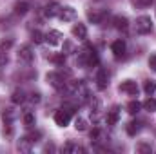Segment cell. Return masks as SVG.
Here are the masks:
<instances>
[{"mask_svg":"<svg viewBox=\"0 0 156 154\" xmlns=\"http://www.w3.org/2000/svg\"><path fill=\"white\" fill-rule=\"evenodd\" d=\"M78 65L80 67H94V65H98V54H96V51L93 49V47H85V49H82L80 53H78Z\"/></svg>","mask_w":156,"mask_h":154,"instance_id":"1","label":"cell"},{"mask_svg":"<svg viewBox=\"0 0 156 154\" xmlns=\"http://www.w3.org/2000/svg\"><path fill=\"white\" fill-rule=\"evenodd\" d=\"M47 83H51L56 91H67V82H66V78L64 75L60 73V71H53V73H47Z\"/></svg>","mask_w":156,"mask_h":154,"instance_id":"2","label":"cell"},{"mask_svg":"<svg viewBox=\"0 0 156 154\" xmlns=\"http://www.w3.org/2000/svg\"><path fill=\"white\" fill-rule=\"evenodd\" d=\"M136 33L138 35H147V33H151L153 31V20H151V16H138L136 18Z\"/></svg>","mask_w":156,"mask_h":154,"instance_id":"3","label":"cell"},{"mask_svg":"<svg viewBox=\"0 0 156 154\" xmlns=\"http://www.w3.org/2000/svg\"><path fill=\"white\" fill-rule=\"evenodd\" d=\"M71 116H73V111L69 107H62V109H58L55 113V123L60 125V127H66V125H69Z\"/></svg>","mask_w":156,"mask_h":154,"instance_id":"4","label":"cell"},{"mask_svg":"<svg viewBox=\"0 0 156 154\" xmlns=\"http://www.w3.org/2000/svg\"><path fill=\"white\" fill-rule=\"evenodd\" d=\"M120 91L125 93V94H129V96H138V93H140L138 83H136L134 80H125V82H122V83H120Z\"/></svg>","mask_w":156,"mask_h":154,"instance_id":"5","label":"cell"},{"mask_svg":"<svg viewBox=\"0 0 156 154\" xmlns=\"http://www.w3.org/2000/svg\"><path fill=\"white\" fill-rule=\"evenodd\" d=\"M105 16H107V11H104V9H89L87 11V20L91 24H102L105 20Z\"/></svg>","mask_w":156,"mask_h":154,"instance_id":"6","label":"cell"},{"mask_svg":"<svg viewBox=\"0 0 156 154\" xmlns=\"http://www.w3.org/2000/svg\"><path fill=\"white\" fill-rule=\"evenodd\" d=\"M18 62H22V64H31L33 62V58H35V53H33V49L29 47V45H22L20 49H18Z\"/></svg>","mask_w":156,"mask_h":154,"instance_id":"7","label":"cell"},{"mask_svg":"<svg viewBox=\"0 0 156 154\" xmlns=\"http://www.w3.org/2000/svg\"><path fill=\"white\" fill-rule=\"evenodd\" d=\"M58 18L62 22H71L76 18V9L71 7V5H66V7H60V13H58Z\"/></svg>","mask_w":156,"mask_h":154,"instance_id":"8","label":"cell"},{"mask_svg":"<svg viewBox=\"0 0 156 154\" xmlns=\"http://www.w3.org/2000/svg\"><path fill=\"white\" fill-rule=\"evenodd\" d=\"M109 85V73H107V69H98V73H96V87L98 89H105Z\"/></svg>","mask_w":156,"mask_h":154,"instance_id":"9","label":"cell"},{"mask_svg":"<svg viewBox=\"0 0 156 154\" xmlns=\"http://www.w3.org/2000/svg\"><path fill=\"white\" fill-rule=\"evenodd\" d=\"M125 49H127V45H125V42L122 38L115 40V42L111 44V51H113V54H115L116 58H122V56L125 54Z\"/></svg>","mask_w":156,"mask_h":154,"instance_id":"10","label":"cell"},{"mask_svg":"<svg viewBox=\"0 0 156 154\" xmlns=\"http://www.w3.org/2000/svg\"><path fill=\"white\" fill-rule=\"evenodd\" d=\"M62 33L60 31H56V29H51L49 33H45V42L49 44V45H58L60 42H62Z\"/></svg>","mask_w":156,"mask_h":154,"instance_id":"11","label":"cell"},{"mask_svg":"<svg viewBox=\"0 0 156 154\" xmlns=\"http://www.w3.org/2000/svg\"><path fill=\"white\" fill-rule=\"evenodd\" d=\"M142 127H144V123H142L140 120H133V121L127 123L125 129H127V134H129V136H136V134L142 131Z\"/></svg>","mask_w":156,"mask_h":154,"instance_id":"12","label":"cell"},{"mask_svg":"<svg viewBox=\"0 0 156 154\" xmlns=\"http://www.w3.org/2000/svg\"><path fill=\"white\" fill-rule=\"evenodd\" d=\"M73 37L75 38H78V40H85L87 38V27L83 26V24H75L73 26Z\"/></svg>","mask_w":156,"mask_h":154,"instance_id":"13","label":"cell"},{"mask_svg":"<svg viewBox=\"0 0 156 154\" xmlns=\"http://www.w3.org/2000/svg\"><path fill=\"white\" fill-rule=\"evenodd\" d=\"M118 118H120V107H113L111 111H107L105 121H107V125H116Z\"/></svg>","mask_w":156,"mask_h":154,"instance_id":"14","label":"cell"},{"mask_svg":"<svg viewBox=\"0 0 156 154\" xmlns=\"http://www.w3.org/2000/svg\"><path fill=\"white\" fill-rule=\"evenodd\" d=\"M58 13H60V5H58L56 2H51V4H47V5H45V11H44V15H45L47 18L58 16Z\"/></svg>","mask_w":156,"mask_h":154,"instance_id":"15","label":"cell"},{"mask_svg":"<svg viewBox=\"0 0 156 154\" xmlns=\"http://www.w3.org/2000/svg\"><path fill=\"white\" fill-rule=\"evenodd\" d=\"M113 26H115V29H118V31H127L129 20H127L125 16H115V18H113Z\"/></svg>","mask_w":156,"mask_h":154,"instance_id":"16","label":"cell"},{"mask_svg":"<svg viewBox=\"0 0 156 154\" xmlns=\"http://www.w3.org/2000/svg\"><path fill=\"white\" fill-rule=\"evenodd\" d=\"M64 152H75V154H83L85 152V149H83V147H82V145H78V143H73V142H67V143H66V145H64Z\"/></svg>","mask_w":156,"mask_h":154,"instance_id":"17","label":"cell"},{"mask_svg":"<svg viewBox=\"0 0 156 154\" xmlns=\"http://www.w3.org/2000/svg\"><path fill=\"white\" fill-rule=\"evenodd\" d=\"M27 11H29V4H27L26 0H22V2H16V4H15V15H18V16H24V15H27Z\"/></svg>","mask_w":156,"mask_h":154,"instance_id":"18","label":"cell"},{"mask_svg":"<svg viewBox=\"0 0 156 154\" xmlns=\"http://www.w3.org/2000/svg\"><path fill=\"white\" fill-rule=\"evenodd\" d=\"M13 118H15V111H13V109H4V111H2V120H4V125H5V127H11Z\"/></svg>","mask_w":156,"mask_h":154,"instance_id":"19","label":"cell"},{"mask_svg":"<svg viewBox=\"0 0 156 154\" xmlns=\"http://www.w3.org/2000/svg\"><path fill=\"white\" fill-rule=\"evenodd\" d=\"M11 102H13V103H24V102H26V93H24L22 89L13 91V94H11Z\"/></svg>","mask_w":156,"mask_h":154,"instance_id":"20","label":"cell"},{"mask_svg":"<svg viewBox=\"0 0 156 154\" xmlns=\"http://www.w3.org/2000/svg\"><path fill=\"white\" fill-rule=\"evenodd\" d=\"M125 109H127V113H129V114H138V113H140V109H142V103H140L138 100H131V102L127 103V107H125Z\"/></svg>","mask_w":156,"mask_h":154,"instance_id":"21","label":"cell"},{"mask_svg":"<svg viewBox=\"0 0 156 154\" xmlns=\"http://www.w3.org/2000/svg\"><path fill=\"white\" fill-rule=\"evenodd\" d=\"M144 91H145V94L147 96H153L156 91V82L154 80H147L145 83H144Z\"/></svg>","mask_w":156,"mask_h":154,"instance_id":"22","label":"cell"},{"mask_svg":"<svg viewBox=\"0 0 156 154\" xmlns=\"http://www.w3.org/2000/svg\"><path fill=\"white\" fill-rule=\"evenodd\" d=\"M31 142L24 136V138H20V142H18V151H22V152H29L31 151Z\"/></svg>","mask_w":156,"mask_h":154,"instance_id":"23","label":"cell"},{"mask_svg":"<svg viewBox=\"0 0 156 154\" xmlns=\"http://www.w3.org/2000/svg\"><path fill=\"white\" fill-rule=\"evenodd\" d=\"M142 107H144L145 111H149V113H154L156 111V100L153 98V96H149V98L142 103Z\"/></svg>","mask_w":156,"mask_h":154,"instance_id":"24","label":"cell"},{"mask_svg":"<svg viewBox=\"0 0 156 154\" xmlns=\"http://www.w3.org/2000/svg\"><path fill=\"white\" fill-rule=\"evenodd\" d=\"M31 40H33L35 44H44V42H45V35H44L42 31L37 29V31H33V33H31Z\"/></svg>","mask_w":156,"mask_h":154,"instance_id":"25","label":"cell"},{"mask_svg":"<svg viewBox=\"0 0 156 154\" xmlns=\"http://www.w3.org/2000/svg\"><path fill=\"white\" fill-rule=\"evenodd\" d=\"M24 125H26L27 129H31V127L35 125V114H33V113L27 111V113L24 114Z\"/></svg>","mask_w":156,"mask_h":154,"instance_id":"26","label":"cell"},{"mask_svg":"<svg viewBox=\"0 0 156 154\" xmlns=\"http://www.w3.org/2000/svg\"><path fill=\"white\" fill-rule=\"evenodd\" d=\"M51 62H53L55 65H64V64H66V54H64V53L53 54V56H51Z\"/></svg>","mask_w":156,"mask_h":154,"instance_id":"27","label":"cell"},{"mask_svg":"<svg viewBox=\"0 0 156 154\" xmlns=\"http://www.w3.org/2000/svg\"><path fill=\"white\" fill-rule=\"evenodd\" d=\"M26 138H27V140H29L31 143H37V142H38L40 138H42V132H40V131H35V132H29V134H27Z\"/></svg>","mask_w":156,"mask_h":154,"instance_id":"28","label":"cell"},{"mask_svg":"<svg viewBox=\"0 0 156 154\" xmlns=\"http://www.w3.org/2000/svg\"><path fill=\"white\" fill-rule=\"evenodd\" d=\"M75 127H76V131H85L87 129V121L83 118H76L75 120Z\"/></svg>","mask_w":156,"mask_h":154,"instance_id":"29","label":"cell"},{"mask_svg":"<svg viewBox=\"0 0 156 154\" xmlns=\"http://www.w3.org/2000/svg\"><path fill=\"white\" fill-rule=\"evenodd\" d=\"M13 45V38H7V40H2L0 42V51L2 53H7V49Z\"/></svg>","mask_w":156,"mask_h":154,"instance_id":"30","label":"cell"},{"mask_svg":"<svg viewBox=\"0 0 156 154\" xmlns=\"http://www.w3.org/2000/svg\"><path fill=\"white\" fill-rule=\"evenodd\" d=\"M151 4H153V0H134V5L136 7H147Z\"/></svg>","mask_w":156,"mask_h":154,"instance_id":"31","label":"cell"},{"mask_svg":"<svg viewBox=\"0 0 156 154\" xmlns=\"http://www.w3.org/2000/svg\"><path fill=\"white\" fill-rule=\"evenodd\" d=\"M136 151H138V152H151L153 149H151V145H145V143H140V145L136 147Z\"/></svg>","mask_w":156,"mask_h":154,"instance_id":"32","label":"cell"},{"mask_svg":"<svg viewBox=\"0 0 156 154\" xmlns=\"http://www.w3.org/2000/svg\"><path fill=\"white\" fill-rule=\"evenodd\" d=\"M149 67H151L153 71H156V53L149 56Z\"/></svg>","mask_w":156,"mask_h":154,"instance_id":"33","label":"cell"},{"mask_svg":"<svg viewBox=\"0 0 156 154\" xmlns=\"http://www.w3.org/2000/svg\"><path fill=\"white\" fill-rule=\"evenodd\" d=\"M31 102H33V103H38L40 102V93H33V94H31Z\"/></svg>","mask_w":156,"mask_h":154,"instance_id":"34","label":"cell"},{"mask_svg":"<svg viewBox=\"0 0 156 154\" xmlns=\"http://www.w3.org/2000/svg\"><path fill=\"white\" fill-rule=\"evenodd\" d=\"M4 64H7V54L0 51V65H4Z\"/></svg>","mask_w":156,"mask_h":154,"instance_id":"35","label":"cell"},{"mask_svg":"<svg viewBox=\"0 0 156 154\" xmlns=\"http://www.w3.org/2000/svg\"><path fill=\"white\" fill-rule=\"evenodd\" d=\"M73 51V45H71V42H66V49H64V53H71Z\"/></svg>","mask_w":156,"mask_h":154,"instance_id":"36","label":"cell"}]
</instances>
